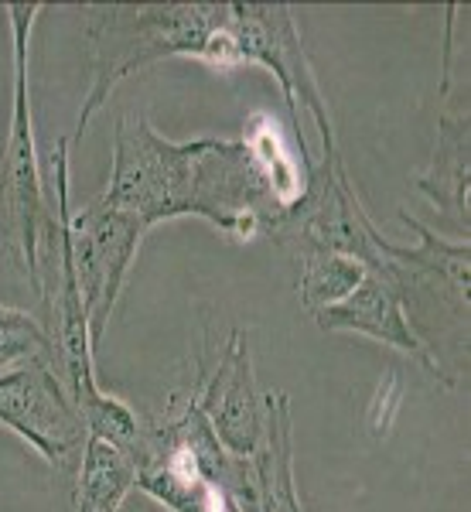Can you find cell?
I'll return each mask as SVG.
<instances>
[{"label":"cell","instance_id":"6da1fadb","mask_svg":"<svg viewBox=\"0 0 471 512\" xmlns=\"http://www.w3.org/2000/svg\"><path fill=\"white\" fill-rule=\"evenodd\" d=\"M93 82L82 99L72 144L134 72L164 59H198L209 69L236 72L233 4H93L82 7Z\"/></svg>","mask_w":471,"mask_h":512},{"label":"cell","instance_id":"7a4b0ae2","mask_svg":"<svg viewBox=\"0 0 471 512\" xmlns=\"http://www.w3.org/2000/svg\"><path fill=\"white\" fill-rule=\"evenodd\" d=\"M137 489L168 512H256L253 458L222 448L192 390L147 424Z\"/></svg>","mask_w":471,"mask_h":512},{"label":"cell","instance_id":"3957f363","mask_svg":"<svg viewBox=\"0 0 471 512\" xmlns=\"http://www.w3.org/2000/svg\"><path fill=\"white\" fill-rule=\"evenodd\" d=\"M407 229L417 233V246H396L383 233H373V250L383 260V274L400 294L403 315L424 352L441 369L444 386L458 390L468 373V239H444L413 219L407 209H396Z\"/></svg>","mask_w":471,"mask_h":512},{"label":"cell","instance_id":"277c9868","mask_svg":"<svg viewBox=\"0 0 471 512\" xmlns=\"http://www.w3.org/2000/svg\"><path fill=\"white\" fill-rule=\"evenodd\" d=\"M195 140H168L144 113H127L113 130L106 188L96 198L106 209L137 219L151 233L157 222L192 216Z\"/></svg>","mask_w":471,"mask_h":512},{"label":"cell","instance_id":"5b68a950","mask_svg":"<svg viewBox=\"0 0 471 512\" xmlns=\"http://www.w3.org/2000/svg\"><path fill=\"white\" fill-rule=\"evenodd\" d=\"M7 28H11V55H14V99H11V123L4 130V181L7 202H11V222L18 236L21 267L28 284H38V256L52 229V205H48L45 171L38 161L35 144V120H31V31L41 14V4H7Z\"/></svg>","mask_w":471,"mask_h":512},{"label":"cell","instance_id":"8992f818","mask_svg":"<svg viewBox=\"0 0 471 512\" xmlns=\"http://www.w3.org/2000/svg\"><path fill=\"white\" fill-rule=\"evenodd\" d=\"M233 38H236V55H239V69L243 65H260V69L274 72L280 93H284L287 113H291V127L301 144V161L304 171L314 168L308 144L301 137V113L297 106L311 113L314 127L321 134V147L325 154L321 158H332L338 151V137H335V123L328 113V103L318 89L314 79L311 59L304 52L301 31H297L294 11L287 4H233Z\"/></svg>","mask_w":471,"mask_h":512},{"label":"cell","instance_id":"52a82bcc","mask_svg":"<svg viewBox=\"0 0 471 512\" xmlns=\"http://www.w3.org/2000/svg\"><path fill=\"white\" fill-rule=\"evenodd\" d=\"M373 233L376 222L369 219L366 205L355 192L342 154H332L308 171L304 195L287 212H280L267 236L291 253L304 250V246H318V250L352 256L366 270L379 274L383 260L373 250Z\"/></svg>","mask_w":471,"mask_h":512},{"label":"cell","instance_id":"ba28073f","mask_svg":"<svg viewBox=\"0 0 471 512\" xmlns=\"http://www.w3.org/2000/svg\"><path fill=\"white\" fill-rule=\"evenodd\" d=\"M0 427L18 434L52 468H65L86 444V424L45 355L0 373Z\"/></svg>","mask_w":471,"mask_h":512},{"label":"cell","instance_id":"9c48e42d","mask_svg":"<svg viewBox=\"0 0 471 512\" xmlns=\"http://www.w3.org/2000/svg\"><path fill=\"white\" fill-rule=\"evenodd\" d=\"M144 236L147 229L137 219L123 216L117 209H106L99 198L72 209V267H76L79 294L86 304L93 345H99V338L106 335V325L117 311L123 284H127Z\"/></svg>","mask_w":471,"mask_h":512},{"label":"cell","instance_id":"30bf717a","mask_svg":"<svg viewBox=\"0 0 471 512\" xmlns=\"http://www.w3.org/2000/svg\"><path fill=\"white\" fill-rule=\"evenodd\" d=\"M198 403L222 448L239 458H253L263 441L267 410H263V393L256 390L253 355L243 328L229 332L216 369L209 376H198Z\"/></svg>","mask_w":471,"mask_h":512},{"label":"cell","instance_id":"8fae6325","mask_svg":"<svg viewBox=\"0 0 471 512\" xmlns=\"http://www.w3.org/2000/svg\"><path fill=\"white\" fill-rule=\"evenodd\" d=\"M314 325L321 332H352V335H366L373 342H383L390 349L410 355L417 366H424V373L434 379V383L444 386L441 369L434 366V359L424 352V345L413 335L407 315H403L400 294L393 291V284L376 270H366L362 284L355 287L349 297H342L332 308L314 311ZM448 390V386H444Z\"/></svg>","mask_w":471,"mask_h":512},{"label":"cell","instance_id":"7c38bea8","mask_svg":"<svg viewBox=\"0 0 471 512\" xmlns=\"http://www.w3.org/2000/svg\"><path fill=\"white\" fill-rule=\"evenodd\" d=\"M413 188L434 205V212L448 216L465 229L468 236V195H471V117L468 103L444 99L437 117V137L427 168L413 178Z\"/></svg>","mask_w":471,"mask_h":512},{"label":"cell","instance_id":"4fadbf2b","mask_svg":"<svg viewBox=\"0 0 471 512\" xmlns=\"http://www.w3.org/2000/svg\"><path fill=\"white\" fill-rule=\"evenodd\" d=\"M263 410H267V427H263V441L253 454L256 512H304L294 482L291 396L280 390L263 393Z\"/></svg>","mask_w":471,"mask_h":512},{"label":"cell","instance_id":"5bb4252c","mask_svg":"<svg viewBox=\"0 0 471 512\" xmlns=\"http://www.w3.org/2000/svg\"><path fill=\"white\" fill-rule=\"evenodd\" d=\"M137 489V465L127 451L86 434L79 451V475L72 489V512H120L123 499Z\"/></svg>","mask_w":471,"mask_h":512},{"label":"cell","instance_id":"9a60e30c","mask_svg":"<svg viewBox=\"0 0 471 512\" xmlns=\"http://www.w3.org/2000/svg\"><path fill=\"white\" fill-rule=\"evenodd\" d=\"M243 144H246V151L253 154V161H256V168L263 171V178H267L274 205L280 212H287L297 198L304 195L308 171L301 175V164H297V158H291V151H287L277 120L263 110L250 113V117H246Z\"/></svg>","mask_w":471,"mask_h":512},{"label":"cell","instance_id":"2e32d148","mask_svg":"<svg viewBox=\"0 0 471 512\" xmlns=\"http://www.w3.org/2000/svg\"><path fill=\"white\" fill-rule=\"evenodd\" d=\"M297 260V297L311 311L332 308L342 297H349L366 277V267L352 256L318 250V246H304L294 250Z\"/></svg>","mask_w":471,"mask_h":512},{"label":"cell","instance_id":"e0dca14e","mask_svg":"<svg viewBox=\"0 0 471 512\" xmlns=\"http://www.w3.org/2000/svg\"><path fill=\"white\" fill-rule=\"evenodd\" d=\"M76 410H79L82 424H86V434H96V437H103V441L117 444V448L127 451L137 465L140 451H144L147 424L120 400V396L106 393L103 386L96 383L76 400Z\"/></svg>","mask_w":471,"mask_h":512},{"label":"cell","instance_id":"ac0fdd59","mask_svg":"<svg viewBox=\"0 0 471 512\" xmlns=\"http://www.w3.org/2000/svg\"><path fill=\"white\" fill-rule=\"evenodd\" d=\"M35 355H45V359L55 362L52 335H48L45 321L28 315V311L0 304V373L24 359H35Z\"/></svg>","mask_w":471,"mask_h":512}]
</instances>
